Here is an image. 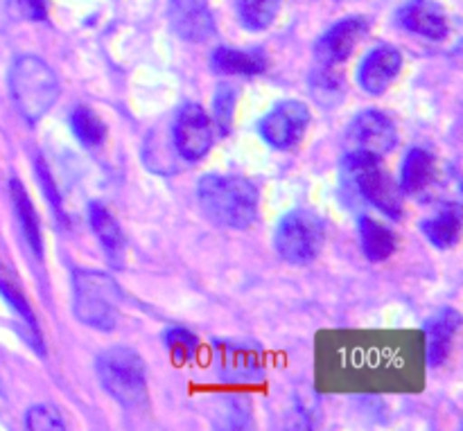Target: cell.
<instances>
[{
  "instance_id": "7402d4cb",
  "label": "cell",
  "mask_w": 463,
  "mask_h": 431,
  "mask_svg": "<svg viewBox=\"0 0 463 431\" xmlns=\"http://www.w3.org/2000/svg\"><path fill=\"white\" fill-rule=\"evenodd\" d=\"M71 126L72 134L77 136L84 147L95 149L104 143L107 138V126L99 120L98 113L89 107H75L71 113Z\"/></svg>"
},
{
  "instance_id": "5bb4252c",
  "label": "cell",
  "mask_w": 463,
  "mask_h": 431,
  "mask_svg": "<svg viewBox=\"0 0 463 431\" xmlns=\"http://www.w3.org/2000/svg\"><path fill=\"white\" fill-rule=\"evenodd\" d=\"M461 316L459 312H455L452 307L439 312L437 316L425 323V352H428V361L432 366L446 364V360L450 357L452 348H455L457 333H459Z\"/></svg>"
},
{
  "instance_id": "ac0fdd59",
  "label": "cell",
  "mask_w": 463,
  "mask_h": 431,
  "mask_svg": "<svg viewBox=\"0 0 463 431\" xmlns=\"http://www.w3.org/2000/svg\"><path fill=\"white\" fill-rule=\"evenodd\" d=\"M434 174H437V165H434L432 154L419 147L411 149L402 163V192L420 194L432 185Z\"/></svg>"
},
{
  "instance_id": "3957f363",
  "label": "cell",
  "mask_w": 463,
  "mask_h": 431,
  "mask_svg": "<svg viewBox=\"0 0 463 431\" xmlns=\"http://www.w3.org/2000/svg\"><path fill=\"white\" fill-rule=\"evenodd\" d=\"M9 90L18 113L27 122H39L57 102L59 80L43 59L25 54L9 70Z\"/></svg>"
},
{
  "instance_id": "44dd1931",
  "label": "cell",
  "mask_w": 463,
  "mask_h": 431,
  "mask_svg": "<svg viewBox=\"0 0 463 431\" xmlns=\"http://www.w3.org/2000/svg\"><path fill=\"white\" fill-rule=\"evenodd\" d=\"M0 294L7 298L9 305H12L14 310L21 314V319L25 321L27 328H30V333H32V342H34L36 352H39V355H43V342H41L39 323H36L34 312H32V305L27 303V298H25V294H23L21 285L16 283V278H14V276L9 274L7 269H0Z\"/></svg>"
},
{
  "instance_id": "52a82bcc",
  "label": "cell",
  "mask_w": 463,
  "mask_h": 431,
  "mask_svg": "<svg viewBox=\"0 0 463 431\" xmlns=\"http://www.w3.org/2000/svg\"><path fill=\"white\" fill-rule=\"evenodd\" d=\"M398 143L396 125L383 111H362L348 125L346 145L351 154H369V156H387Z\"/></svg>"
},
{
  "instance_id": "6da1fadb",
  "label": "cell",
  "mask_w": 463,
  "mask_h": 431,
  "mask_svg": "<svg viewBox=\"0 0 463 431\" xmlns=\"http://www.w3.org/2000/svg\"><path fill=\"white\" fill-rule=\"evenodd\" d=\"M199 203L213 224L224 229H249L258 220L260 194L242 176L208 174L199 181Z\"/></svg>"
},
{
  "instance_id": "8fae6325",
  "label": "cell",
  "mask_w": 463,
  "mask_h": 431,
  "mask_svg": "<svg viewBox=\"0 0 463 431\" xmlns=\"http://www.w3.org/2000/svg\"><path fill=\"white\" fill-rule=\"evenodd\" d=\"M398 23L411 34L430 41H443L450 32L448 14L434 0H410L398 9Z\"/></svg>"
},
{
  "instance_id": "4fadbf2b",
  "label": "cell",
  "mask_w": 463,
  "mask_h": 431,
  "mask_svg": "<svg viewBox=\"0 0 463 431\" xmlns=\"http://www.w3.org/2000/svg\"><path fill=\"white\" fill-rule=\"evenodd\" d=\"M172 30L190 43H202L215 34V21L203 0H170Z\"/></svg>"
},
{
  "instance_id": "2e32d148",
  "label": "cell",
  "mask_w": 463,
  "mask_h": 431,
  "mask_svg": "<svg viewBox=\"0 0 463 431\" xmlns=\"http://www.w3.org/2000/svg\"><path fill=\"white\" fill-rule=\"evenodd\" d=\"M89 220L90 229L95 230L99 244H102V248L107 251L109 260H111L113 265H120L122 256H125V233H122L116 217L111 215V211H109L107 206L93 201L89 206Z\"/></svg>"
},
{
  "instance_id": "e0dca14e",
  "label": "cell",
  "mask_w": 463,
  "mask_h": 431,
  "mask_svg": "<svg viewBox=\"0 0 463 431\" xmlns=\"http://www.w3.org/2000/svg\"><path fill=\"white\" fill-rule=\"evenodd\" d=\"M9 192H12L14 211H16L18 224H21L23 235H25L27 247H30V251L41 260V258H43V238H41V226L34 206H32L30 197H27L25 188H23V183L18 179H14L12 183H9Z\"/></svg>"
},
{
  "instance_id": "7a4b0ae2",
  "label": "cell",
  "mask_w": 463,
  "mask_h": 431,
  "mask_svg": "<svg viewBox=\"0 0 463 431\" xmlns=\"http://www.w3.org/2000/svg\"><path fill=\"white\" fill-rule=\"evenodd\" d=\"M95 369L102 387L118 405L131 411L147 407V373L138 352L127 346H113L98 357Z\"/></svg>"
},
{
  "instance_id": "ffe728a7",
  "label": "cell",
  "mask_w": 463,
  "mask_h": 431,
  "mask_svg": "<svg viewBox=\"0 0 463 431\" xmlns=\"http://www.w3.org/2000/svg\"><path fill=\"white\" fill-rule=\"evenodd\" d=\"M423 233L439 248H450L459 242L461 235V208L457 203L443 208L434 217L423 221Z\"/></svg>"
},
{
  "instance_id": "9a60e30c",
  "label": "cell",
  "mask_w": 463,
  "mask_h": 431,
  "mask_svg": "<svg viewBox=\"0 0 463 431\" xmlns=\"http://www.w3.org/2000/svg\"><path fill=\"white\" fill-rule=\"evenodd\" d=\"M211 66L220 75L258 77L267 70V54L258 48H217L211 57Z\"/></svg>"
},
{
  "instance_id": "8992f818",
  "label": "cell",
  "mask_w": 463,
  "mask_h": 431,
  "mask_svg": "<svg viewBox=\"0 0 463 431\" xmlns=\"http://www.w3.org/2000/svg\"><path fill=\"white\" fill-rule=\"evenodd\" d=\"M324 244V226L319 217L307 211H294L280 220L276 229V251L292 265H307L315 260Z\"/></svg>"
},
{
  "instance_id": "603a6c76",
  "label": "cell",
  "mask_w": 463,
  "mask_h": 431,
  "mask_svg": "<svg viewBox=\"0 0 463 431\" xmlns=\"http://www.w3.org/2000/svg\"><path fill=\"white\" fill-rule=\"evenodd\" d=\"M238 14L249 30H265L274 23L280 9V0H235Z\"/></svg>"
},
{
  "instance_id": "277c9868",
  "label": "cell",
  "mask_w": 463,
  "mask_h": 431,
  "mask_svg": "<svg viewBox=\"0 0 463 431\" xmlns=\"http://www.w3.org/2000/svg\"><path fill=\"white\" fill-rule=\"evenodd\" d=\"M120 287L99 271H75L72 276V312L77 321L99 333H111L118 323Z\"/></svg>"
},
{
  "instance_id": "5b68a950",
  "label": "cell",
  "mask_w": 463,
  "mask_h": 431,
  "mask_svg": "<svg viewBox=\"0 0 463 431\" xmlns=\"http://www.w3.org/2000/svg\"><path fill=\"white\" fill-rule=\"evenodd\" d=\"M346 172L351 176L357 192L378 208L389 220H401L405 211L402 188L393 181V176L384 170L383 161L369 154H348Z\"/></svg>"
},
{
  "instance_id": "ba28073f",
  "label": "cell",
  "mask_w": 463,
  "mask_h": 431,
  "mask_svg": "<svg viewBox=\"0 0 463 431\" xmlns=\"http://www.w3.org/2000/svg\"><path fill=\"white\" fill-rule=\"evenodd\" d=\"M307 125H310V111L303 102L288 99L279 107L271 108L260 120V134L271 147L276 149H292L306 136Z\"/></svg>"
},
{
  "instance_id": "30bf717a",
  "label": "cell",
  "mask_w": 463,
  "mask_h": 431,
  "mask_svg": "<svg viewBox=\"0 0 463 431\" xmlns=\"http://www.w3.org/2000/svg\"><path fill=\"white\" fill-rule=\"evenodd\" d=\"M369 32V21L362 16L346 18V21L337 23L330 27L315 45L317 61L324 63L326 68H335L339 63L346 61L353 54V50L360 45L364 34Z\"/></svg>"
},
{
  "instance_id": "7c38bea8",
  "label": "cell",
  "mask_w": 463,
  "mask_h": 431,
  "mask_svg": "<svg viewBox=\"0 0 463 431\" xmlns=\"http://www.w3.org/2000/svg\"><path fill=\"white\" fill-rule=\"evenodd\" d=\"M401 68V50L393 48V45H380L373 52L366 54V59L360 66V72H357V80H360V86L369 95H383L393 84Z\"/></svg>"
},
{
  "instance_id": "4316f807",
  "label": "cell",
  "mask_w": 463,
  "mask_h": 431,
  "mask_svg": "<svg viewBox=\"0 0 463 431\" xmlns=\"http://www.w3.org/2000/svg\"><path fill=\"white\" fill-rule=\"evenodd\" d=\"M23 14L32 21H45L48 18V0H18Z\"/></svg>"
},
{
  "instance_id": "9c48e42d",
  "label": "cell",
  "mask_w": 463,
  "mask_h": 431,
  "mask_svg": "<svg viewBox=\"0 0 463 431\" xmlns=\"http://www.w3.org/2000/svg\"><path fill=\"white\" fill-rule=\"evenodd\" d=\"M215 126L211 116L199 104H185L175 120V145L176 152L185 161H199L213 147Z\"/></svg>"
},
{
  "instance_id": "d4e9b609",
  "label": "cell",
  "mask_w": 463,
  "mask_h": 431,
  "mask_svg": "<svg viewBox=\"0 0 463 431\" xmlns=\"http://www.w3.org/2000/svg\"><path fill=\"white\" fill-rule=\"evenodd\" d=\"M27 427L34 431H59L66 429V420L57 407L36 405L27 411Z\"/></svg>"
},
{
  "instance_id": "d6986e66",
  "label": "cell",
  "mask_w": 463,
  "mask_h": 431,
  "mask_svg": "<svg viewBox=\"0 0 463 431\" xmlns=\"http://www.w3.org/2000/svg\"><path fill=\"white\" fill-rule=\"evenodd\" d=\"M360 239L366 258L373 262L389 260L396 253L398 247V239L393 235V230L387 229L383 221L371 220V217H362L360 220Z\"/></svg>"
},
{
  "instance_id": "cb8c5ba5",
  "label": "cell",
  "mask_w": 463,
  "mask_h": 431,
  "mask_svg": "<svg viewBox=\"0 0 463 431\" xmlns=\"http://www.w3.org/2000/svg\"><path fill=\"white\" fill-rule=\"evenodd\" d=\"M235 102H238V93H235L233 86L222 84L217 89L215 99H213V126H217L222 136L229 134L231 125H233Z\"/></svg>"
},
{
  "instance_id": "484cf974",
  "label": "cell",
  "mask_w": 463,
  "mask_h": 431,
  "mask_svg": "<svg viewBox=\"0 0 463 431\" xmlns=\"http://www.w3.org/2000/svg\"><path fill=\"white\" fill-rule=\"evenodd\" d=\"M163 342H165L167 352L179 361L188 360L194 348H197V339L185 328H167L165 334H163Z\"/></svg>"
}]
</instances>
